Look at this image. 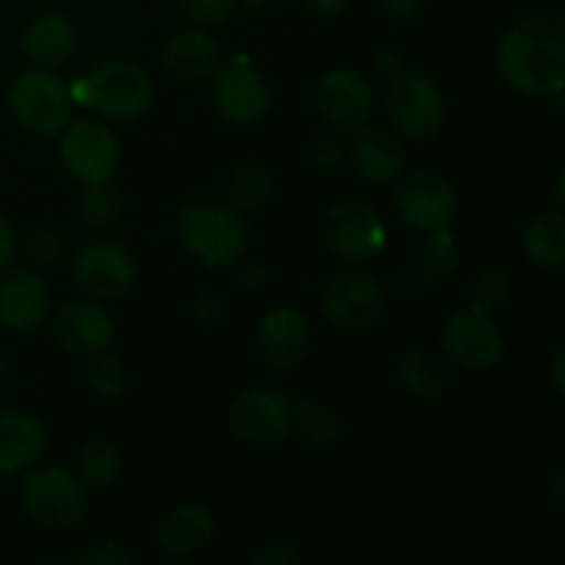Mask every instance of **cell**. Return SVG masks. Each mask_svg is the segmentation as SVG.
<instances>
[{
  "label": "cell",
  "instance_id": "cell-1",
  "mask_svg": "<svg viewBox=\"0 0 565 565\" xmlns=\"http://www.w3.org/2000/svg\"><path fill=\"white\" fill-rule=\"evenodd\" d=\"M500 75L524 97L561 94L565 83V22L557 11L519 20L497 47Z\"/></svg>",
  "mask_w": 565,
  "mask_h": 565
},
{
  "label": "cell",
  "instance_id": "cell-2",
  "mask_svg": "<svg viewBox=\"0 0 565 565\" xmlns=\"http://www.w3.org/2000/svg\"><path fill=\"white\" fill-rule=\"evenodd\" d=\"M177 237L207 268H235L248 248V224L241 210L213 199H193L177 215Z\"/></svg>",
  "mask_w": 565,
  "mask_h": 565
},
{
  "label": "cell",
  "instance_id": "cell-3",
  "mask_svg": "<svg viewBox=\"0 0 565 565\" xmlns=\"http://www.w3.org/2000/svg\"><path fill=\"white\" fill-rule=\"evenodd\" d=\"M72 99L108 119H138L154 99L152 77L127 58H110L88 70L70 86Z\"/></svg>",
  "mask_w": 565,
  "mask_h": 565
},
{
  "label": "cell",
  "instance_id": "cell-4",
  "mask_svg": "<svg viewBox=\"0 0 565 565\" xmlns=\"http://www.w3.org/2000/svg\"><path fill=\"white\" fill-rule=\"evenodd\" d=\"M22 505L39 527L72 530L88 516V491L70 469L39 467L22 480Z\"/></svg>",
  "mask_w": 565,
  "mask_h": 565
},
{
  "label": "cell",
  "instance_id": "cell-5",
  "mask_svg": "<svg viewBox=\"0 0 565 565\" xmlns=\"http://www.w3.org/2000/svg\"><path fill=\"white\" fill-rule=\"evenodd\" d=\"M70 86L47 70H28L9 88V108L14 119L33 136H61L72 121Z\"/></svg>",
  "mask_w": 565,
  "mask_h": 565
},
{
  "label": "cell",
  "instance_id": "cell-6",
  "mask_svg": "<svg viewBox=\"0 0 565 565\" xmlns=\"http://www.w3.org/2000/svg\"><path fill=\"white\" fill-rule=\"evenodd\" d=\"M226 423L235 439L254 447H268L287 439L292 430V403L270 384L246 386L232 401Z\"/></svg>",
  "mask_w": 565,
  "mask_h": 565
},
{
  "label": "cell",
  "instance_id": "cell-7",
  "mask_svg": "<svg viewBox=\"0 0 565 565\" xmlns=\"http://www.w3.org/2000/svg\"><path fill=\"white\" fill-rule=\"evenodd\" d=\"M386 110L401 136L423 141L445 125V94L425 72H397L386 94Z\"/></svg>",
  "mask_w": 565,
  "mask_h": 565
},
{
  "label": "cell",
  "instance_id": "cell-8",
  "mask_svg": "<svg viewBox=\"0 0 565 565\" xmlns=\"http://www.w3.org/2000/svg\"><path fill=\"white\" fill-rule=\"evenodd\" d=\"M384 287L379 276L362 268L340 270L323 290V315L337 331L356 334L379 323L384 312Z\"/></svg>",
  "mask_w": 565,
  "mask_h": 565
},
{
  "label": "cell",
  "instance_id": "cell-9",
  "mask_svg": "<svg viewBox=\"0 0 565 565\" xmlns=\"http://www.w3.org/2000/svg\"><path fill=\"white\" fill-rule=\"evenodd\" d=\"M441 351L456 367L467 373H489L505 359V334L497 329L491 315L467 309L447 318L441 326Z\"/></svg>",
  "mask_w": 565,
  "mask_h": 565
},
{
  "label": "cell",
  "instance_id": "cell-10",
  "mask_svg": "<svg viewBox=\"0 0 565 565\" xmlns=\"http://www.w3.org/2000/svg\"><path fill=\"white\" fill-rule=\"evenodd\" d=\"M323 243L331 254L345 263H364L381 254L386 246V226L381 215L370 204L345 199L326 210L323 215Z\"/></svg>",
  "mask_w": 565,
  "mask_h": 565
},
{
  "label": "cell",
  "instance_id": "cell-11",
  "mask_svg": "<svg viewBox=\"0 0 565 565\" xmlns=\"http://www.w3.org/2000/svg\"><path fill=\"white\" fill-rule=\"evenodd\" d=\"M395 204L408 230L434 232L452 224L458 210V193L452 182L439 171L419 169L397 185Z\"/></svg>",
  "mask_w": 565,
  "mask_h": 565
},
{
  "label": "cell",
  "instance_id": "cell-12",
  "mask_svg": "<svg viewBox=\"0 0 565 565\" xmlns=\"http://www.w3.org/2000/svg\"><path fill=\"white\" fill-rule=\"evenodd\" d=\"M210 81V103L232 125H257L270 108L265 77L248 61H226L215 66Z\"/></svg>",
  "mask_w": 565,
  "mask_h": 565
},
{
  "label": "cell",
  "instance_id": "cell-13",
  "mask_svg": "<svg viewBox=\"0 0 565 565\" xmlns=\"http://www.w3.org/2000/svg\"><path fill=\"white\" fill-rule=\"evenodd\" d=\"M72 276L86 296L99 298V301H116L132 290L138 268L130 252L119 243L92 241L77 252L75 263H72Z\"/></svg>",
  "mask_w": 565,
  "mask_h": 565
},
{
  "label": "cell",
  "instance_id": "cell-14",
  "mask_svg": "<svg viewBox=\"0 0 565 565\" xmlns=\"http://www.w3.org/2000/svg\"><path fill=\"white\" fill-rule=\"evenodd\" d=\"M58 152L70 174L81 182L110 180L119 163V143L116 136L94 119L70 121L61 130Z\"/></svg>",
  "mask_w": 565,
  "mask_h": 565
},
{
  "label": "cell",
  "instance_id": "cell-15",
  "mask_svg": "<svg viewBox=\"0 0 565 565\" xmlns=\"http://www.w3.org/2000/svg\"><path fill=\"white\" fill-rule=\"evenodd\" d=\"M315 110L337 132H353L367 125L375 105V92L356 70H331L315 86Z\"/></svg>",
  "mask_w": 565,
  "mask_h": 565
},
{
  "label": "cell",
  "instance_id": "cell-16",
  "mask_svg": "<svg viewBox=\"0 0 565 565\" xmlns=\"http://www.w3.org/2000/svg\"><path fill=\"white\" fill-rule=\"evenodd\" d=\"M55 334L61 345L77 359H97L114 345V318L108 309L88 298H75L64 303L55 320Z\"/></svg>",
  "mask_w": 565,
  "mask_h": 565
},
{
  "label": "cell",
  "instance_id": "cell-17",
  "mask_svg": "<svg viewBox=\"0 0 565 565\" xmlns=\"http://www.w3.org/2000/svg\"><path fill=\"white\" fill-rule=\"evenodd\" d=\"M312 329L309 320L292 307H274L257 326L259 356L274 370H292L307 356Z\"/></svg>",
  "mask_w": 565,
  "mask_h": 565
},
{
  "label": "cell",
  "instance_id": "cell-18",
  "mask_svg": "<svg viewBox=\"0 0 565 565\" xmlns=\"http://www.w3.org/2000/svg\"><path fill=\"white\" fill-rule=\"evenodd\" d=\"M50 290L33 270H11L0 279V323L17 334H31L47 320Z\"/></svg>",
  "mask_w": 565,
  "mask_h": 565
},
{
  "label": "cell",
  "instance_id": "cell-19",
  "mask_svg": "<svg viewBox=\"0 0 565 565\" xmlns=\"http://www.w3.org/2000/svg\"><path fill=\"white\" fill-rule=\"evenodd\" d=\"M348 160L362 180L384 185L403 171L406 149H403L401 138L386 127L362 125L359 130H353L351 143H348Z\"/></svg>",
  "mask_w": 565,
  "mask_h": 565
},
{
  "label": "cell",
  "instance_id": "cell-20",
  "mask_svg": "<svg viewBox=\"0 0 565 565\" xmlns=\"http://www.w3.org/2000/svg\"><path fill=\"white\" fill-rule=\"evenodd\" d=\"M215 539L213 513L196 502L174 508L158 527V550L169 561H185L196 552L207 550Z\"/></svg>",
  "mask_w": 565,
  "mask_h": 565
},
{
  "label": "cell",
  "instance_id": "cell-21",
  "mask_svg": "<svg viewBox=\"0 0 565 565\" xmlns=\"http://www.w3.org/2000/svg\"><path fill=\"white\" fill-rule=\"evenodd\" d=\"M47 447V430L33 414H0V475H17L31 469Z\"/></svg>",
  "mask_w": 565,
  "mask_h": 565
},
{
  "label": "cell",
  "instance_id": "cell-22",
  "mask_svg": "<svg viewBox=\"0 0 565 565\" xmlns=\"http://www.w3.org/2000/svg\"><path fill=\"white\" fill-rule=\"evenodd\" d=\"M75 25L61 14H42L22 33V53L42 70L58 66L75 53Z\"/></svg>",
  "mask_w": 565,
  "mask_h": 565
},
{
  "label": "cell",
  "instance_id": "cell-23",
  "mask_svg": "<svg viewBox=\"0 0 565 565\" xmlns=\"http://www.w3.org/2000/svg\"><path fill=\"white\" fill-rule=\"evenodd\" d=\"M163 66L180 81L207 77L218 66V44L202 28H188L166 44Z\"/></svg>",
  "mask_w": 565,
  "mask_h": 565
},
{
  "label": "cell",
  "instance_id": "cell-24",
  "mask_svg": "<svg viewBox=\"0 0 565 565\" xmlns=\"http://www.w3.org/2000/svg\"><path fill=\"white\" fill-rule=\"evenodd\" d=\"M397 381L408 395L419 401H439L450 390V370L425 348H412L397 362Z\"/></svg>",
  "mask_w": 565,
  "mask_h": 565
},
{
  "label": "cell",
  "instance_id": "cell-25",
  "mask_svg": "<svg viewBox=\"0 0 565 565\" xmlns=\"http://www.w3.org/2000/svg\"><path fill=\"white\" fill-rule=\"evenodd\" d=\"M524 254L533 265L546 270L563 268L565 263V221L561 210H546L539 213L527 224L522 235Z\"/></svg>",
  "mask_w": 565,
  "mask_h": 565
},
{
  "label": "cell",
  "instance_id": "cell-26",
  "mask_svg": "<svg viewBox=\"0 0 565 565\" xmlns=\"http://www.w3.org/2000/svg\"><path fill=\"white\" fill-rule=\"evenodd\" d=\"M292 428L301 434L315 447H329L342 439L345 434V423H342L340 412L331 403L323 401H298L292 403Z\"/></svg>",
  "mask_w": 565,
  "mask_h": 565
},
{
  "label": "cell",
  "instance_id": "cell-27",
  "mask_svg": "<svg viewBox=\"0 0 565 565\" xmlns=\"http://www.w3.org/2000/svg\"><path fill=\"white\" fill-rule=\"evenodd\" d=\"M270 193H274V174L268 171V166L257 163V160L237 166L226 182V196H230L232 207L243 210V213H254L263 207Z\"/></svg>",
  "mask_w": 565,
  "mask_h": 565
},
{
  "label": "cell",
  "instance_id": "cell-28",
  "mask_svg": "<svg viewBox=\"0 0 565 565\" xmlns=\"http://www.w3.org/2000/svg\"><path fill=\"white\" fill-rule=\"evenodd\" d=\"M461 268V248H458L456 237L445 230H434L428 235V241L419 246L417 254V270L425 281H434V285H441V281L450 279L452 274H458Z\"/></svg>",
  "mask_w": 565,
  "mask_h": 565
},
{
  "label": "cell",
  "instance_id": "cell-29",
  "mask_svg": "<svg viewBox=\"0 0 565 565\" xmlns=\"http://www.w3.org/2000/svg\"><path fill=\"white\" fill-rule=\"evenodd\" d=\"M77 469L86 489L105 491L121 478V456L110 441L92 439L77 452Z\"/></svg>",
  "mask_w": 565,
  "mask_h": 565
},
{
  "label": "cell",
  "instance_id": "cell-30",
  "mask_svg": "<svg viewBox=\"0 0 565 565\" xmlns=\"http://www.w3.org/2000/svg\"><path fill=\"white\" fill-rule=\"evenodd\" d=\"M125 210V196L110 180L88 182V188L81 196V215L92 226H110L119 221Z\"/></svg>",
  "mask_w": 565,
  "mask_h": 565
},
{
  "label": "cell",
  "instance_id": "cell-31",
  "mask_svg": "<svg viewBox=\"0 0 565 565\" xmlns=\"http://www.w3.org/2000/svg\"><path fill=\"white\" fill-rule=\"evenodd\" d=\"M511 296V276L500 265H486L472 279V309L491 315V309L502 307Z\"/></svg>",
  "mask_w": 565,
  "mask_h": 565
},
{
  "label": "cell",
  "instance_id": "cell-32",
  "mask_svg": "<svg viewBox=\"0 0 565 565\" xmlns=\"http://www.w3.org/2000/svg\"><path fill=\"white\" fill-rule=\"evenodd\" d=\"M88 384H92V390L97 392L99 397H108V401H114V397H119L121 392L127 390V367L121 359L116 356H97L94 359L92 370H88Z\"/></svg>",
  "mask_w": 565,
  "mask_h": 565
},
{
  "label": "cell",
  "instance_id": "cell-33",
  "mask_svg": "<svg viewBox=\"0 0 565 565\" xmlns=\"http://www.w3.org/2000/svg\"><path fill=\"white\" fill-rule=\"evenodd\" d=\"M132 561L136 557H132L130 546L119 539L97 541V544H92L75 557V563L81 565H130Z\"/></svg>",
  "mask_w": 565,
  "mask_h": 565
},
{
  "label": "cell",
  "instance_id": "cell-34",
  "mask_svg": "<svg viewBox=\"0 0 565 565\" xmlns=\"http://www.w3.org/2000/svg\"><path fill=\"white\" fill-rule=\"evenodd\" d=\"M182 11L202 25H218L226 22L235 11V0H180Z\"/></svg>",
  "mask_w": 565,
  "mask_h": 565
},
{
  "label": "cell",
  "instance_id": "cell-35",
  "mask_svg": "<svg viewBox=\"0 0 565 565\" xmlns=\"http://www.w3.org/2000/svg\"><path fill=\"white\" fill-rule=\"evenodd\" d=\"M25 252L31 263L50 265L61 252H64V241H61L58 232L53 230H33L31 235H28Z\"/></svg>",
  "mask_w": 565,
  "mask_h": 565
},
{
  "label": "cell",
  "instance_id": "cell-36",
  "mask_svg": "<svg viewBox=\"0 0 565 565\" xmlns=\"http://www.w3.org/2000/svg\"><path fill=\"white\" fill-rule=\"evenodd\" d=\"M252 563L259 565H296L301 563V552L285 541H268L252 555Z\"/></svg>",
  "mask_w": 565,
  "mask_h": 565
},
{
  "label": "cell",
  "instance_id": "cell-37",
  "mask_svg": "<svg viewBox=\"0 0 565 565\" xmlns=\"http://www.w3.org/2000/svg\"><path fill=\"white\" fill-rule=\"evenodd\" d=\"M191 312H193V318L199 320V323L213 326L215 320H218V315H221L218 296H215V292H199L196 301L191 303Z\"/></svg>",
  "mask_w": 565,
  "mask_h": 565
},
{
  "label": "cell",
  "instance_id": "cell-38",
  "mask_svg": "<svg viewBox=\"0 0 565 565\" xmlns=\"http://www.w3.org/2000/svg\"><path fill=\"white\" fill-rule=\"evenodd\" d=\"M342 158H345V149H342V143L337 141V138H320V141L315 143V160H318L323 169H337Z\"/></svg>",
  "mask_w": 565,
  "mask_h": 565
},
{
  "label": "cell",
  "instance_id": "cell-39",
  "mask_svg": "<svg viewBox=\"0 0 565 565\" xmlns=\"http://www.w3.org/2000/svg\"><path fill=\"white\" fill-rule=\"evenodd\" d=\"M381 6H384V11L390 20L406 22V20H412V17H417L423 0H381Z\"/></svg>",
  "mask_w": 565,
  "mask_h": 565
},
{
  "label": "cell",
  "instance_id": "cell-40",
  "mask_svg": "<svg viewBox=\"0 0 565 565\" xmlns=\"http://www.w3.org/2000/svg\"><path fill=\"white\" fill-rule=\"evenodd\" d=\"M14 248H17L14 230H11L9 221L0 218V270L11 263V257H14Z\"/></svg>",
  "mask_w": 565,
  "mask_h": 565
},
{
  "label": "cell",
  "instance_id": "cell-41",
  "mask_svg": "<svg viewBox=\"0 0 565 565\" xmlns=\"http://www.w3.org/2000/svg\"><path fill=\"white\" fill-rule=\"evenodd\" d=\"M303 3H307L312 11H318V14L331 17V14H340V11H345L351 0H303Z\"/></svg>",
  "mask_w": 565,
  "mask_h": 565
},
{
  "label": "cell",
  "instance_id": "cell-42",
  "mask_svg": "<svg viewBox=\"0 0 565 565\" xmlns=\"http://www.w3.org/2000/svg\"><path fill=\"white\" fill-rule=\"evenodd\" d=\"M563 364H565V353L557 351L555 359H552L550 364V381H552V390L557 392V395H563L565 392V379H563Z\"/></svg>",
  "mask_w": 565,
  "mask_h": 565
},
{
  "label": "cell",
  "instance_id": "cell-43",
  "mask_svg": "<svg viewBox=\"0 0 565 565\" xmlns=\"http://www.w3.org/2000/svg\"><path fill=\"white\" fill-rule=\"evenodd\" d=\"M265 279H268V274H265L263 265H248V268L241 274L243 287H263Z\"/></svg>",
  "mask_w": 565,
  "mask_h": 565
},
{
  "label": "cell",
  "instance_id": "cell-44",
  "mask_svg": "<svg viewBox=\"0 0 565 565\" xmlns=\"http://www.w3.org/2000/svg\"><path fill=\"white\" fill-rule=\"evenodd\" d=\"M401 66H403V61H401V55H397V53H381L379 55V70L384 72V75L395 77L397 72H401Z\"/></svg>",
  "mask_w": 565,
  "mask_h": 565
},
{
  "label": "cell",
  "instance_id": "cell-45",
  "mask_svg": "<svg viewBox=\"0 0 565 565\" xmlns=\"http://www.w3.org/2000/svg\"><path fill=\"white\" fill-rule=\"evenodd\" d=\"M552 486H555V505H557V513H563V469H561V461H555V472L550 475Z\"/></svg>",
  "mask_w": 565,
  "mask_h": 565
},
{
  "label": "cell",
  "instance_id": "cell-46",
  "mask_svg": "<svg viewBox=\"0 0 565 565\" xmlns=\"http://www.w3.org/2000/svg\"><path fill=\"white\" fill-rule=\"evenodd\" d=\"M555 202H557V210L563 207V202H565V196H563V171H557V180H555Z\"/></svg>",
  "mask_w": 565,
  "mask_h": 565
},
{
  "label": "cell",
  "instance_id": "cell-47",
  "mask_svg": "<svg viewBox=\"0 0 565 565\" xmlns=\"http://www.w3.org/2000/svg\"><path fill=\"white\" fill-rule=\"evenodd\" d=\"M3 373H6V356L3 351H0V381H3Z\"/></svg>",
  "mask_w": 565,
  "mask_h": 565
}]
</instances>
